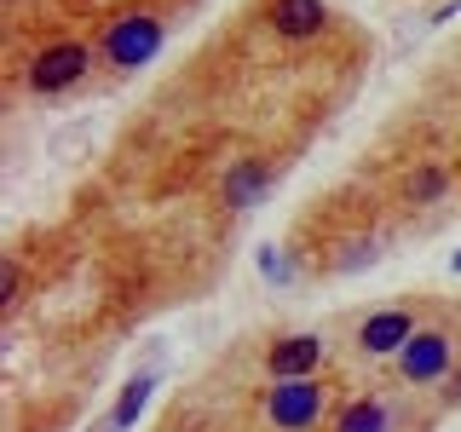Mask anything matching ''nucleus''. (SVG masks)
Masks as SVG:
<instances>
[{
    "instance_id": "f257e3e1",
    "label": "nucleus",
    "mask_w": 461,
    "mask_h": 432,
    "mask_svg": "<svg viewBox=\"0 0 461 432\" xmlns=\"http://www.w3.org/2000/svg\"><path fill=\"white\" fill-rule=\"evenodd\" d=\"M156 47H162V23L156 18H144V12H133V18H122L104 35V52H110V64H122V69H133V64H144Z\"/></svg>"
},
{
    "instance_id": "f03ea898",
    "label": "nucleus",
    "mask_w": 461,
    "mask_h": 432,
    "mask_svg": "<svg viewBox=\"0 0 461 432\" xmlns=\"http://www.w3.org/2000/svg\"><path fill=\"white\" fill-rule=\"evenodd\" d=\"M317 415H323V386L317 381H283L277 392H271V421H277L283 432L312 427Z\"/></svg>"
},
{
    "instance_id": "7ed1b4c3",
    "label": "nucleus",
    "mask_w": 461,
    "mask_h": 432,
    "mask_svg": "<svg viewBox=\"0 0 461 432\" xmlns=\"http://www.w3.org/2000/svg\"><path fill=\"white\" fill-rule=\"evenodd\" d=\"M81 76H86V47H76V40L47 47L35 58V69H29V81H35L41 93H64V86H76Z\"/></svg>"
},
{
    "instance_id": "20e7f679",
    "label": "nucleus",
    "mask_w": 461,
    "mask_h": 432,
    "mask_svg": "<svg viewBox=\"0 0 461 432\" xmlns=\"http://www.w3.org/2000/svg\"><path fill=\"white\" fill-rule=\"evenodd\" d=\"M317 364H323V340L317 335H294V340L271 346V374H277V381H306Z\"/></svg>"
},
{
    "instance_id": "39448f33",
    "label": "nucleus",
    "mask_w": 461,
    "mask_h": 432,
    "mask_svg": "<svg viewBox=\"0 0 461 432\" xmlns=\"http://www.w3.org/2000/svg\"><path fill=\"white\" fill-rule=\"evenodd\" d=\"M271 23H277V35H288V40H306L329 23V12H323V0H277V6H271Z\"/></svg>"
},
{
    "instance_id": "423d86ee",
    "label": "nucleus",
    "mask_w": 461,
    "mask_h": 432,
    "mask_svg": "<svg viewBox=\"0 0 461 432\" xmlns=\"http://www.w3.org/2000/svg\"><path fill=\"white\" fill-rule=\"evenodd\" d=\"M444 364H450L444 335H410V346H403V374L410 381H432V374H444Z\"/></svg>"
},
{
    "instance_id": "0eeeda50",
    "label": "nucleus",
    "mask_w": 461,
    "mask_h": 432,
    "mask_svg": "<svg viewBox=\"0 0 461 432\" xmlns=\"http://www.w3.org/2000/svg\"><path fill=\"white\" fill-rule=\"evenodd\" d=\"M410 335H415V328H410V317H403V311H381V317H369V323H364V335H357V340H364V352H398V346H410Z\"/></svg>"
},
{
    "instance_id": "6e6552de",
    "label": "nucleus",
    "mask_w": 461,
    "mask_h": 432,
    "mask_svg": "<svg viewBox=\"0 0 461 432\" xmlns=\"http://www.w3.org/2000/svg\"><path fill=\"white\" fill-rule=\"evenodd\" d=\"M266 184H271V173L259 167V162H242V167H230V179H225V196H230V208H254V202L266 196Z\"/></svg>"
},
{
    "instance_id": "1a4fd4ad",
    "label": "nucleus",
    "mask_w": 461,
    "mask_h": 432,
    "mask_svg": "<svg viewBox=\"0 0 461 432\" xmlns=\"http://www.w3.org/2000/svg\"><path fill=\"white\" fill-rule=\"evenodd\" d=\"M150 386H156L150 374H139V381H127V392H122V403H115V415H110V427H115V432L139 421V410L150 403Z\"/></svg>"
},
{
    "instance_id": "9d476101",
    "label": "nucleus",
    "mask_w": 461,
    "mask_h": 432,
    "mask_svg": "<svg viewBox=\"0 0 461 432\" xmlns=\"http://www.w3.org/2000/svg\"><path fill=\"white\" fill-rule=\"evenodd\" d=\"M340 432H386V410L381 403H352L340 415Z\"/></svg>"
},
{
    "instance_id": "9b49d317",
    "label": "nucleus",
    "mask_w": 461,
    "mask_h": 432,
    "mask_svg": "<svg viewBox=\"0 0 461 432\" xmlns=\"http://www.w3.org/2000/svg\"><path fill=\"white\" fill-rule=\"evenodd\" d=\"M438 191H444V173H438V167H421V173L410 179V196H415V202H432Z\"/></svg>"
},
{
    "instance_id": "f8f14e48",
    "label": "nucleus",
    "mask_w": 461,
    "mask_h": 432,
    "mask_svg": "<svg viewBox=\"0 0 461 432\" xmlns=\"http://www.w3.org/2000/svg\"><path fill=\"white\" fill-rule=\"evenodd\" d=\"M12 300H18V266H6V271H0V306L12 311Z\"/></svg>"
},
{
    "instance_id": "ddd939ff",
    "label": "nucleus",
    "mask_w": 461,
    "mask_h": 432,
    "mask_svg": "<svg viewBox=\"0 0 461 432\" xmlns=\"http://www.w3.org/2000/svg\"><path fill=\"white\" fill-rule=\"evenodd\" d=\"M259 271H266V277H271V283H288V266H283V259H277V254H271V248H266V254H259Z\"/></svg>"
},
{
    "instance_id": "4468645a",
    "label": "nucleus",
    "mask_w": 461,
    "mask_h": 432,
    "mask_svg": "<svg viewBox=\"0 0 461 432\" xmlns=\"http://www.w3.org/2000/svg\"><path fill=\"white\" fill-rule=\"evenodd\" d=\"M450 266H456V271H461V254H456V259H450Z\"/></svg>"
}]
</instances>
